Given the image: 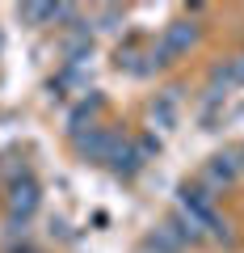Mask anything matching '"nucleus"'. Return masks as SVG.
Returning <instances> with one entry per match:
<instances>
[{"label": "nucleus", "mask_w": 244, "mask_h": 253, "mask_svg": "<svg viewBox=\"0 0 244 253\" xmlns=\"http://www.w3.org/2000/svg\"><path fill=\"white\" fill-rule=\"evenodd\" d=\"M194 42H198L194 21H173V26L164 30V38H160V51H164V55H181V51H190Z\"/></svg>", "instance_id": "f03ea898"}, {"label": "nucleus", "mask_w": 244, "mask_h": 253, "mask_svg": "<svg viewBox=\"0 0 244 253\" xmlns=\"http://www.w3.org/2000/svg\"><path fill=\"white\" fill-rule=\"evenodd\" d=\"M236 177H240L236 156H215V161L207 165V181H210V186H232Z\"/></svg>", "instance_id": "7ed1b4c3"}, {"label": "nucleus", "mask_w": 244, "mask_h": 253, "mask_svg": "<svg viewBox=\"0 0 244 253\" xmlns=\"http://www.w3.org/2000/svg\"><path fill=\"white\" fill-rule=\"evenodd\" d=\"M236 156H240V161H236V165H240V169H244V148H240V152H236Z\"/></svg>", "instance_id": "39448f33"}, {"label": "nucleus", "mask_w": 244, "mask_h": 253, "mask_svg": "<svg viewBox=\"0 0 244 253\" xmlns=\"http://www.w3.org/2000/svg\"><path fill=\"white\" fill-rule=\"evenodd\" d=\"M236 81H244V55L236 59Z\"/></svg>", "instance_id": "20e7f679"}, {"label": "nucleus", "mask_w": 244, "mask_h": 253, "mask_svg": "<svg viewBox=\"0 0 244 253\" xmlns=\"http://www.w3.org/2000/svg\"><path fill=\"white\" fill-rule=\"evenodd\" d=\"M34 207H38L34 177H30V173L13 177V186H9V211H13V219H30V211H34Z\"/></svg>", "instance_id": "f257e3e1"}]
</instances>
